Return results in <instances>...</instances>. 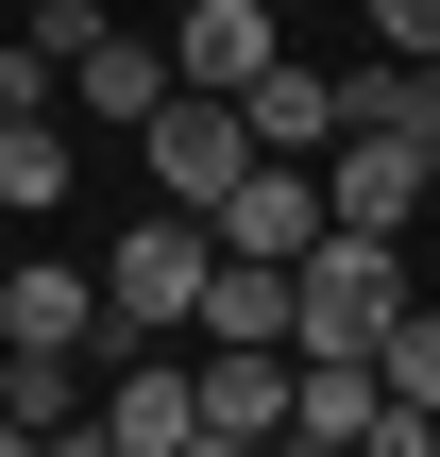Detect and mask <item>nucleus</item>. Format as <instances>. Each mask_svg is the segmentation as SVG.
<instances>
[{
    "label": "nucleus",
    "instance_id": "1",
    "mask_svg": "<svg viewBox=\"0 0 440 457\" xmlns=\"http://www.w3.org/2000/svg\"><path fill=\"white\" fill-rule=\"evenodd\" d=\"M407 322V254L373 237V220H322L305 254H288V356H373Z\"/></svg>",
    "mask_w": 440,
    "mask_h": 457
},
{
    "label": "nucleus",
    "instance_id": "2",
    "mask_svg": "<svg viewBox=\"0 0 440 457\" xmlns=\"http://www.w3.org/2000/svg\"><path fill=\"white\" fill-rule=\"evenodd\" d=\"M203 271H220V220H203V204H153V220L102 254V356H119V339H187V322H203Z\"/></svg>",
    "mask_w": 440,
    "mask_h": 457
},
{
    "label": "nucleus",
    "instance_id": "3",
    "mask_svg": "<svg viewBox=\"0 0 440 457\" xmlns=\"http://www.w3.org/2000/svg\"><path fill=\"white\" fill-rule=\"evenodd\" d=\"M85 441H102V457H203V356H170V339H119V356H102V407H85Z\"/></svg>",
    "mask_w": 440,
    "mask_h": 457
},
{
    "label": "nucleus",
    "instance_id": "4",
    "mask_svg": "<svg viewBox=\"0 0 440 457\" xmlns=\"http://www.w3.org/2000/svg\"><path fill=\"white\" fill-rule=\"evenodd\" d=\"M136 153H153V204H220V187L254 170V102H220V85H170V102L136 119Z\"/></svg>",
    "mask_w": 440,
    "mask_h": 457
},
{
    "label": "nucleus",
    "instance_id": "5",
    "mask_svg": "<svg viewBox=\"0 0 440 457\" xmlns=\"http://www.w3.org/2000/svg\"><path fill=\"white\" fill-rule=\"evenodd\" d=\"M203 220H220V254H305L339 204H322V153H254V170H237Z\"/></svg>",
    "mask_w": 440,
    "mask_h": 457
},
{
    "label": "nucleus",
    "instance_id": "6",
    "mask_svg": "<svg viewBox=\"0 0 440 457\" xmlns=\"http://www.w3.org/2000/svg\"><path fill=\"white\" fill-rule=\"evenodd\" d=\"M288 441V339H203V457Z\"/></svg>",
    "mask_w": 440,
    "mask_h": 457
},
{
    "label": "nucleus",
    "instance_id": "7",
    "mask_svg": "<svg viewBox=\"0 0 440 457\" xmlns=\"http://www.w3.org/2000/svg\"><path fill=\"white\" fill-rule=\"evenodd\" d=\"M424 187H440L424 136H373V119H356V136L322 153V204H339V220H373V237H407V220H424Z\"/></svg>",
    "mask_w": 440,
    "mask_h": 457
},
{
    "label": "nucleus",
    "instance_id": "8",
    "mask_svg": "<svg viewBox=\"0 0 440 457\" xmlns=\"http://www.w3.org/2000/svg\"><path fill=\"white\" fill-rule=\"evenodd\" d=\"M390 356H288V457H373Z\"/></svg>",
    "mask_w": 440,
    "mask_h": 457
},
{
    "label": "nucleus",
    "instance_id": "9",
    "mask_svg": "<svg viewBox=\"0 0 440 457\" xmlns=\"http://www.w3.org/2000/svg\"><path fill=\"white\" fill-rule=\"evenodd\" d=\"M271 17H288V0H170V68L237 102V85L271 68Z\"/></svg>",
    "mask_w": 440,
    "mask_h": 457
},
{
    "label": "nucleus",
    "instance_id": "10",
    "mask_svg": "<svg viewBox=\"0 0 440 457\" xmlns=\"http://www.w3.org/2000/svg\"><path fill=\"white\" fill-rule=\"evenodd\" d=\"M68 85H85V119H119V136H136V119H153L187 68H170V34H119V17H102V34L68 51Z\"/></svg>",
    "mask_w": 440,
    "mask_h": 457
},
{
    "label": "nucleus",
    "instance_id": "11",
    "mask_svg": "<svg viewBox=\"0 0 440 457\" xmlns=\"http://www.w3.org/2000/svg\"><path fill=\"white\" fill-rule=\"evenodd\" d=\"M237 102H254V153H339V136H356V102H339V68H288V51H271V68H254Z\"/></svg>",
    "mask_w": 440,
    "mask_h": 457
},
{
    "label": "nucleus",
    "instance_id": "12",
    "mask_svg": "<svg viewBox=\"0 0 440 457\" xmlns=\"http://www.w3.org/2000/svg\"><path fill=\"white\" fill-rule=\"evenodd\" d=\"M0 339H85V356H102V271H68V254L0 271Z\"/></svg>",
    "mask_w": 440,
    "mask_h": 457
},
{
    "label": "nucleus",
    "instance_id": "13",
    "mask_svg": "<svg viewBox=\"0 0 440 457\" xmlns=\"http://www.w3.org/2000/svg\"><path fill=\"white\" fill-rule=\"evenodd\" d=\"M339 102H356L373 136H424V153H440V51H373V68H339Z\"/></svg>",
    "mask_w": 440,
    "mask_h": 457
},
{
    "label": "nucleus",
    "instance_id": "14",
    "mask_svg": "<svg viewBox=\"0 0 440 457\" xmlns=\"http://www.w3.org/2000/svg\"><path fill=\"white\" fill-rule=\"evenodd\" d=\"M187 339H288V254H220L203 271V322Z\"/></svg>",
    "mask_w": 440,
    "mask_h": 457
},
{
    "label": "nucleus",
    "instance_id": "15",
    "mask_svg": "<svg viewBox=\"0 0 440 457\" xmlns=\"http://www.w3.org/2000/svg\"><path fill=\"white\" fill-rule=\"evenodd\" d=\"M68 170H85V153H68V119H51V102H17V119H0V204H17V220H51V204H68Z\"/></svg>",
    "mask_w": 440,
    "mask_h": 457
},
{
    "label": "nucleus",
    "instance_id": "16",
    "mask_svg": "<svg viewBox=\"0 0 440 457\" xmlns=\"http://www.w3.org/2000/svg\"><path fill=\"white\" fill-rule=\"evenodd\" d=\"M51 85H68V68H51L34 34H0V119H17V102H51Z\"/></svg>",
    "mask_w": 440,
    "mask_h": 457
},
{
    "label": "nucleus",
    "instance_id": "17",
    "mask_svg": "<svg viewBox=\"0 0 440 457\" xmlns=\"http://www.w3.org/2000/svg\"><path fill=\"white\" fill-rule=\"evenodd\" d=\"M373 17V51H440V0H356Z\"/></svg>",
    "mask_w": 440,
    "mask_h": 457
}]
</instances>
